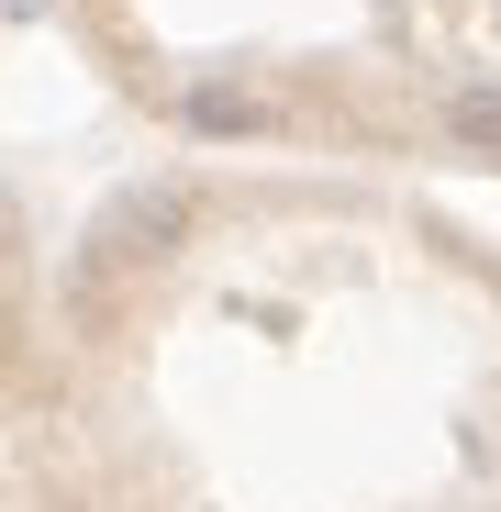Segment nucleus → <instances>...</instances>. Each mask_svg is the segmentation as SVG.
I'll use <instances>...</instances> for the list:
<instances>
[{
	"mask_svg": "<svg viewBox=\"0 0 501 512\" xmlns=\"http://www.w3.org/2000/svg\"><path fill=\"white\" fill-rule=\"evenodd\" d=\"M190 134H257V101L245 90H190Z\"/></svg>",
	"mask_w": 501,
	"mask_h": 512,
	"instance_id": "obj_3",
	"label": "nucleus"
},
{
	"mask_svg": "<svg viewBox=\"0 0 501 512\" xmlns=\"http://www.w3.org/2000/svg\"><path fill=\"white\" fill-rule=\"evenodd\" d=\"M446 123H457V145L501 156V90H457V101H446Z\"/></svg>",
	"mask_w": 501,
	"mask_h": 512,
	"instance_id": "obj_2",
	"label": "nucleus"
},
{
	"mask_svg": "<svg viewBox=\"0 0 501 512\" xmlns=\"http://www.w3.org/2000/svg\"><path fill=\"white\" fill-rule=\"evenodd\" d=\"M190 234H201V190L190 179H134L90 223V268H156V256H179Z\"/></svg>",
	"mask_w": 501,
	"mask_h": 512,
	"instance_id": "obj_1",
	"label": "nucleus"
}]
</instances>
